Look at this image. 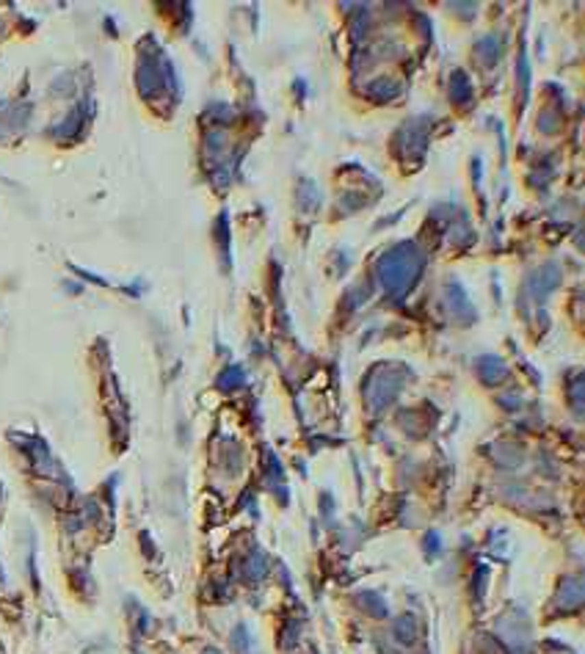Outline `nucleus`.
<instances>
[{"mask_svg":"<svg viewBox=\"0 0 585 654\" xmlns=\"http://www.w3.org/2000/svg\"><path fill=\"white\" fill-rule=\"evenodd\" d=\"M420 265H423V257L414 246L403 243L398 249H393L389 254L381 257L378 263V276L384 282V287L389 293H403L406 287H412V282L417 279L420 274Z\"/></svg>","mask_w":585,"mask_h":654,"instance_id":"obj_1","label":"nucleus"},{"mask_svg":"<svg viewBox=\"0 0 585 654\" xmlns=\"http://www.w3.org/2000/svg\"><path fill=\"white\" fill-rule=\"evenodd\" d=\"M580 602H582V585H580V580H566V583L560 585V594H558L560 610H577Z\"/></svg>","mask_w":585,"mask_h":654,"instance_id":"obj_2","label":"nucleus"},{"mask_svg":"<svg viewBox=\"0 0 585 654\" xmlns=\"http://www.w3.org/2000/svg\"><path fill=\"white\" fill-rule=\"evenodd\" d=\"M393 635H395V640L403 643V646L414 643V638H417V624H414V618H412V616H401V618L395 621Z\"/></svg>","mask_w":585,"mask_h":654,"instance_id":"obj_3","label":"nucleus"},{"mask_svg":"<svg viewBox=\"0 0 585 654\" xmlns=\"http://www.w3.org/2000/svg\"><path fill=\"white\" fill-rule=\"evenodd\" d=\"M359 605H364L362 610H367L370 616H375V618H384L389 610H386V602L378 596V594H373V591H367V594H362L359 596Z\"/></svg>","mask_w":585,"mask_h":654,"instance_id":"obj_4","label":"nucleus"},{"mask_svg":"<svg viewBox=\"0 0 585 654\" xmlns=\"http://www.w3.org/2000/svg\"><path fill=\"white\" fill-rule=\"evenodd\" d=\"M232 649L238 654H251V640H249V629L240 624L232 629Z\"/></svg>","mask_w":585,"mask_h":654,"instance_id":"obj_5","label":"nucleus"},{"mask_svg":"<svg viewBox=\"0 0 585 654\" xmlns=\"http://www.w3.org/2000/svg\"><path fill=\"white\" fill-rule=\"evenodd\" d=\"M265 569H268V566H265L262 555H257V558L249 561V577H251V580H262V577H265Z\"/></svg>","mask_w":585,"mask_h":654,"instance_id":"obj_6","label":"nucleus"},{"mask_svg":"<svg viewBox=\"0 0 585 654\" xmlns=\"http://www.w3.org/2000/svg\"><path fill=\"white\" fill-rule=\"evenodd\" d=\"M296 635H301V627H299V624H296V621H292V624H287V638H284V640H282V643H284V646H287V649H290V646H292V643H296Z\"/></svg>","mask_w":585,"mask_h":654,"instance_id":"obj_7","label":"nucleus"},{"mask_svg":"<svg viewBox=\"0 0 585 654\" xmlns=\"http://www.w3.org/2000/svg\"><path fill=\"white\" fill-rule=\"evenodd\" d=\"M205 654H221V651H216V649H208V651H205Z\"/></svg>","mask_w":585,"mask_h":654,"instance_id":"obj_8","label":"nucleus"}]
</instances>
